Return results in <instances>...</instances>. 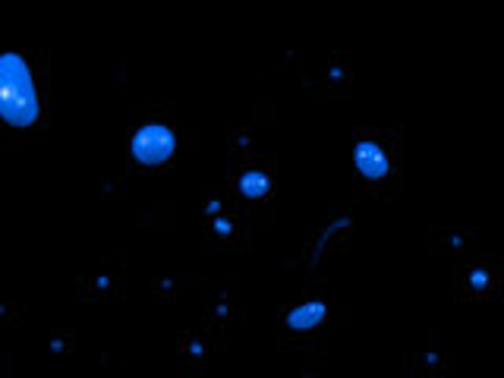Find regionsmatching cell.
Returning <instances> with one entry per match:
<instances>
[{
	"label": "cell",
	"mask_w": 504,
	"mask_h": 378,
	"mask_svg": "<svg viewBox=\"0 0 504 378\" xmlns=\"http://www.w3.org/2000/svg\"><path fill=\"white\" fill-rule=\"evenodd\" d=\"M0 114L10 126H32L38 120V92L26 57L0 54Z\"/></svg>",
	"instance_id": "obj_1"
},
{
	"label": "cell",
	"mask_w": 504,
	"mask_h": 378,
	"mask_svg": "<svg viewBox=\"0 0 504 378\" xmlns=\"http://www.w3.org/2000/svg\"><path fill=\"white\" fill-rule=\"evenodd\" d=\"M174 155V132L164 123H145L133 136V158L145 167H158Z\"/></svg>",
	"instance_id": "obj_2"
}]
</instances>
